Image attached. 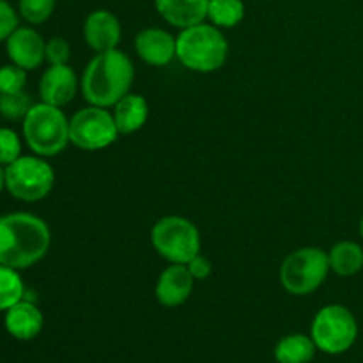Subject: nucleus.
Returning <instances> with one entry per match:
<instances>
[{
    "label": "nucleus",
    "mask_w": 363,
    "mask_h": 363,
    "mask_svg": "<svg viewBox=\"0 0 363 363\" xmlns=\"http://www.w3.org/2000/svg\"><path fill=\"white\" fill-rule=\"evenodd\" d=\"M52 233L39 216L11 213L0 216V264L27 269L38 264L50 250Z\"/></svg>",
    "instance_id": "1"
},
{
    "label": "nucleus",
    "mask_w": 363,
    "mask_h": 363,
    "mask_svg": "<svg viewBox=\"0 0 363 363\" xmlns=\"http://www.w3.org/2000/svg\"><path fill=\"white\" fill-rule=\"evenodd\" d=\"M135 66L119 48L96 53L85 66L80 87L89 105L110 108L130 92Z\"/></svg>",
    "instance_id": "2"
},
{
    "label": "nucleus",
    "mask_w": 363,
    "mask_h": 363,
    "mask_svg": "<svg viewBox=\"0 0 363 363\" xmlns=\"http://www.w3.org/2000/svg\"><path fill=\"white\" fill-rule=\"evenodd\" d=\"M229 43L218 27L199 23L183 28L176 38V57L186 69L213 73L225 64Z\"/></svg>",
    "instance_id": "3"
},
{
    "label": "nucleus",
    "mask_w": 363,
    "mask_h": 363,
    "mask_svg": "<svg viewBox=\"0 0 363 363\" xmlns=\"http://www.w3.org/2000/svg\"><path fill=\"white\" fill-rule=\"evenodd\" d=\"M23 138L34 155L52 158L69 144V121L59 106L34 103L23 119Z\"/></svg>",
    "instance_id": "4"
},
{
    "label": "nucleus",
    "mask_w": 363,
    "mask_h": 363,
    "mask_svg": "<svg viewBox=\"0 0 363 363\" xmlns=\"http://www.w3.org/2000/svg\"><path fill=\"white\" fill-rule=\"evenodd\" d=\"M330 273L328 254L319 247L291 252L280 266V284L294 296H307L323 286Z\"/></svg>",
    "instance_id": "5"
},
{
    "label": "nucleus",
    "mask_w": 363,
    "mask_h": 363,
    "mask_svg": "<svg viewBox=\"0 0 363 363\" xmlns=\"http://www.w3.org/2000/svg\"><path fill=\"white\" fill-rule=\"evenodd\" d=\"M151 243L172 264H188L201 254V233L184 216L169 215L160 218L151 229Z\"/></svg>",
    "instance_id": "6"
},
{
    "label": "nucleus",
    "mask_w": 363,
    "mask_h": 363,
    "mask_svg": "<svg viewBox=\"0 0 363 363\" xmlns=\"http://www.w3.org/2000/svg\"><path fill=\"white\" fill-rule=\"evenodd\" d=\"M311 337L315 347L326 354H342L353 347L358 337V323L353 312L339 303L323 307L314 315Z\"/></svg>",
    "instance_id": "7"
},
{
    "label": "nucleus",
    "mask_w": 363,
    "mask_h": 363,
    "mask_svg": "<svg viewBox=\"0 0 363 363\" xmlns=\"http://www.w3.org/2000/svg\"><path fill=\"white\" fill-rule=\"evenodd\" d=\"M55 184L52 165L41 156H20L6 167V190L23 202H38L50 195Z\"/></svg>",
    "instance_id": "8"
},
{
    "label": "nucleus",
    "mask_w": 363,
    "mask_h": 363,
    "mask_svg": "<svg viewBox=\"0 0 363 363\" xmlns=\"http://www.w3.org/2000/svg\"><path fill=\"white\" fill-rule=\"evenodd\" d=\"M119 137L112 112L103 106L89 105L69 119V142L82 151H99Z\"/></svg>",
    "instance_id": "9"
},
{
    "label": "nucleus",
    "mask_w": 363,
    "mask_h": 363,
    "mask_svg": "<svg viewBox=\"0 0 363 363\" xmlns=\"http://www.w3.org/2000/svg\"><path fill=\"white\" fill-rule=\"evenodd\" d=\"M6 50L11 62L25 71H34L45 62L46 41L32 27H18L6 39Z\"/></svg>",
    "instance_id": "10"
},
{
    "label": "nucleus",
    "mask_w": 363,
    "mask_h": 363,
    "mask_svg": "<svg viewBox=\"0 0 363 363\" xmlns=\"http://www.w3.org/2000/svg\"><path fill=\"white\" fill-rule=\"evenodd\" d=\"M78 92V78L73 67L67 64L60 66H50L43 73L41 82H39V96L43 103H48L53 106L69 105Z\"/></svg>",
    "instance_id": "11"
},
{
    "label": "nucleus",
    "mask_w": 363,
    "mask_h": 363,
    "mask_svg": "<svg viewBox=\"0 0 363 363\" xmlns=\"http://www.w3.org/2000/svg\"><path fill=\"white\" fill-rule=\"evenodd\" d=\"M123 38V27L119 18L108 9H96L85 18L84 39L89 48L96 53L113 50L119 46Z\"/></svg>",
    "instance_id": "12"
},
{
    "label": "nucleus",
    "mask_w": 363,
    "mask_h": 363,
    "mask_svg": "<svg viewBox=\"0 0 363 363\" xmlns=\"http://www.w3.org/2000/svg\"><path fill=\"white\" fill-rule=\"evenodd\" d=\"M135 52L149 66L162 67L176 59V38L158 27H149L135 35Z\"/></svg>",
    "instance_id": "13"
},
{
    "label": "nucleus",
    "mask_w": 363,
    "mask_h": 363,
    "mask_svg": "<svg viewBox=\"0 0 363 363\" xmlns=\"http://www.w3.org/2000/svg\"><path fill=\"white\" fill-rule=\"evenodd\" d=\"M195 279L188 272L186 264H172L162 272L156 282L155 294L162 307L176 308L186 303L194 291Z\"/></svg>",
    "instance_id": "14"
},
{
    "label": "nucleus",
    "mask_w": 363,
    "mask_h": 363,
    "mask_svg": "<svg viewBox=\"0 0 363 363\" xmlns=\"http://www.w3.org/2000/svg\"><path fill=\"white\" fill-rule=\"evenodd\" d=\"M209 0H155L160 16L176 28H188L208 20Z\"/></svg>",
    "instance_id": "15"
},
{
    "label": "nucleus",
    "mask_w": 363,
    "mask_h": 363,
    "mask_svg": "<svg viewBox=\"0 0 363 363\" xmlns=\"http://www.w3.org/2000/svg\"><path fill=\"white\" fill-rule=\"evenodd\" d=\"M45 318L32 301L21 300L6 311V330L16 340H32L41 333Z\"/></svg>",
    "instance_id": "16"
},
{
    "label": "nucleus",
    "mask_w": 363,
    "mask_h": 363,
    "mask_svg": "<svg viewBox=\"0 0 363 363\" xmlns=\"http://www.w3.org/2000/svg\"><path fill=\"white\" fill-rule=\"evenodd\" d=\"M113 121L117 124L119 135H131L144 128L149 117V103L144 96L131 94L128 92L126 96L119 99L113 105Z\"/></svg>",
    "instance_id": "17"
},
{
    "label": "nucleus",
    "mask_w": 363,
    "mask_h": 363,
    "mask_svg": "<svg viewBox=\"0 0 363 363\" xmlns=\"http://www.w3.org/2000/svg\"><path fill=\"white\" fill-rule=\"evenodd\" d=\"M315 347L312 337L303 333H291L277 342L275 362L277 363H311L315 357Z\"/></svg>",
    "instance_id": "18"
},
{
    "label": "nucleus",
    "mask_w": 363,
    "mask_h": 363,
    "mask_svg": "<svg viewBox=\"0 0 363 363\" xmlns=\"http://www.w3.org/2000/svg\"><path fill=\"white\" fill-rule=\"evenodd\" d=\"M330 272L339 277H353L363 269V248L354 241H339L328 252Z\"/></svg>",
    "instance_id": "19"
},
{
    "label": "nucleus",
    "mask_w": 363,
    "mask_h": 363,
    "mask_svg": "<svg viewBox=\"0 0 363 363\" xmlns=\"http://www.w3.org/2000/svg\"><path fill=\"white\" fill-rule=\"evenodd\" d=\"M245 18L243 0H209L208 20L218 28H234Z\"/></svg>",
    "instance_id": "20"
},
{
    "label": "nucleus",
    "mask_w": 363,
    "mask_h": 363,
    "mask_svg": "<svg viewBox=\"0 0 363 363\" xmlns=\"http://www.w3.org/2000/svg\"><path fill=\"white\" fill-rule=\"evenodd\" d=\"M25 298V286L18 269L0 264V312L9 311Z\"/></svg>",
    "instance_id": "21"
},
{
    "label": "nucleus",
    "mask_w": 363,
    "mask_h": 363,
    "mask_svg": "<svg viewBox=\"0 0 363 363\" xmlns=\"http://www.w3.org/2000/svg\"><path fill=\"white\" fill-rule=\"evenodd\" d=\"M32 106H34V101L30 94L25 91L0 94V117L7 121H23Z\"/></svg>",
    "instance_id": "22"
},
{
    "label": "nucleus",
    "mask_w": 363,
    "mask_h": 363,
    "mask_svg": "<svg viewBox=\"0 0 363 363\" xmlns=\"http://www.w3.org/2000/svg\"><path fill=\"white\" fill-rule=\"evenodd\" d=\"M20 16L30 25H41L55 11V0H20L18 2Z\"/></svg>",
    "instance_id": "23"
},
{
    "label": "nucleus",
    "mask_w": 363,
    "mask_h": 363,
    "mask_svg": "<svg viewBox=\"0 0 363 363\" xmlns=\"http://www.w3.org/2000/svg\"><path fill=\"white\" fill-rule=\"evenodd\" d=\"M27 84V71L16 64H6L0 67V94H13L23 91Z\"/></svg>",
    "instance_id": "24"
},
{
    "label": "nucleus",
    "mask_w": 363,
    "mask_h": 363,
    "mask_svg": "<svg viewBox=\"0 0 363 363\" xmlns=\"http://www.w3.org/2000/svg\"><path fill=\"white\" fill-rule=\"evenodd\" d=\"M21 156V140L11 128H0V165H9Z\"/></svg>",
    "instance_id": "25"
},
{
    "label": "nucleus",
    "mask_w": 363,
    "mask_h": 363,
    "mask_svg": "<svg viewBox=\"0 0 363 363\" xmlns=\"http://www.w3.org/2000/svg\"><path fill=\"white\" fill-rule=\"evenodd\" d=\"M71 57V46L64 38H52L46 43L45 60L50 66H60V64H67Z\"/></svg>",
    "instance_id": "26"
},
{
    "label": "nucleus",
    "mask_w": 363,
    "mask_h": 363,
    "mask_svg": "<svg viewBox=\"0 0 363 363\" xmlns=\"http://www.w3.org/2000/svg\"><path fill=\"white\" fill-rule=\"evenodd\" d=\"M18 28V13L7 0H0V43Z\"/></svg>",
    "instance_id": "27"
},
{
    "label": "nucleus",
    "mask_w": 363,
    "mask_h": 363,
    "mask_svg": "<svg viewBox=\"0 0 363 363\" xmlns=\"http://www.w3.org/2000/svg\"><path fill=\"white\" fill-rule=\"evenodd\" d=\"M188 272L191 273V277H194L195 280H206L209 275L213 273V264L211 261H209L208 257H204V255H195L194 259H191L190 262L186 264Z\"/></svg>",
    "instance_id": "28"
},
{
    "label": "nucleus",
    "mask_w": 363,
    "mask_h": 363,
    "mask_svg": "<svg viewBox=\"0 0 363 363\" xmlns=\"http://www.w3.org/2000/svg\"><path fill=\"white\" fill-rule=\"evenodd\" d=\"M4 188H6V169H2L0 165V194L4 191Z\"/></svg>",
    "instance_id": "29"
},
{
    "label": "nucleus",
    "mask_w": 363,
    "mask_h": 363,
    "mask_svg": "<svg viewBox=\"0 0 363 363\" xmlns=\"http://www.w3.org/2000/svg\"><path fill=\"white\" fill-rule=\"evenodd\" d=\"M360 236H362V240H363V216H362V220H360Z\"/></svg>",
    "instance_id": "30"
}]
</instances>
